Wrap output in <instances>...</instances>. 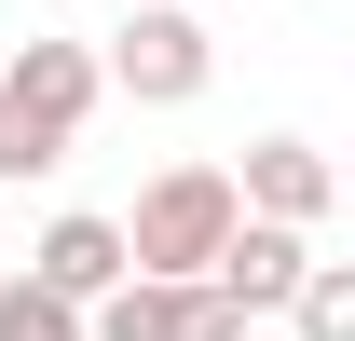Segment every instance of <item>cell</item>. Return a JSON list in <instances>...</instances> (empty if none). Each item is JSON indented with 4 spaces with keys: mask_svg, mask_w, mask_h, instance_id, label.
<instances>
[{
    "mask_svg": "<svg viewBox=\"0 0 355 341\" xmlns=\"http://www.w3.org/2000/svg\"><path fill=\"white\" fill-rule=\"evenodd\" d=\"M96 96H110V69H96V42H55V28H28V42L0 55V191H28V177H55L69 150H83Z\"/></svg>",
    "mask_w": 355,
    "mask_h": 341,
    "instance_id": "cell-1",
    "label": "cell"
},
{
    "mask_svg": "<svg viewBox=\"0 0 355 341\" xmlns=\"http://www.w3.org/2000/svg\"><path fill=\"white\" fill-rule=\"evenodd\" d=\"M110 96H137V110H191V96L219 82V42H205V0H137L123 28H110Z\"/></svg>",
    "mask_w": 355,
    "mask_h": 341,
    "instance_id": "cell-2",
    "label": "cell"
},
{
    "mask_svg": "<svg viewBox=\"0 0 355 341\" xmlns=\"http://www.w3.org/2000/svg\"><path fill=\"white\" fill-rule=\"evenodd\" d=\"M219 232H232V164H164L137 191V218H123V259L137 273H205Z\"/></svg>",
    "mask_w": 355,
    "mask_h": 341,
    "instance_id": "cell-3",
    "label": "cell"
},
{
    "mask_svg": "<svg viewBox=\"0 0 355 341\" xmlns=\"http://www.w3.org/2000/svg\"><path fill=\"white\" fill-rule=\"evenodd\" d=\"M83 341H246V300L219 273H123L110 300H83Z\"/></svg>",
    "mask_w": 355,
    "mask_h": 341,
    "instance_id": "cell-4",
    "label": "cell"
},
{
    "mask_svg": "<svg viewBox=\"0 0 355 341\" xmlns=\"http://www.w3.org/2000/svg\"><path fill=\"white\" fill-rule=\"evenodd\" d=\"M232 205L246 218H328L342 205V177H328V150H314V137H260V150H246V177H232Z\"/></svg>",
    "mask_w": 355,
    "mask_h": 341,
    "instance_id": "cell-5",
    "label": "cell"
},
{
    "mask_svg": "<svg viewBox=\"0 0 355 341\" xmlns=\"http://www.w3.org/2000/svg\"><path fill=\"white\" fill-rule=\"evenodd\" d=\"M301 259H314V232H301V218H246V205H232V232H219V259H205V273H219L246 314H273V300L301 287Z\"/></svg>",
    "mask_w": 355,
    "mask_h": 341,
    "instance_id": "cell-6",
    "label": "cell"
},
{
    "mask_svg": "<svg viewBox=\"0 0 355 341\" xmlns=\"http://www.w3.org/2000/svg\"><path fill=\"white\" fill-rule=\"evenodd\" d=\"M28 273H42L55 300H110V287L137 273V259H123V218H96V205L42 218V246H28Z\"/></svg>",
    "mask_w": 355,
    "mask_h": 341,
    "instance_id": "cell-7",
    "label": "cell"
},
{
    "mask_svg": "<svg viewBox=\"0 0 355 341\" xmlns=\"http://www.w3.org/2000/svg\"><path fill=\"white\" fill-rule=\"evenodd\" d=\"M273 314H287L301 341H355V273H342V259H301V287L273 300Z\"/></svg>",
    "mask_w": 355,
    "mask_h": 341,
    "instance_id": "cell-8",
    "label": "cell"
},
{
    "mask_svg": "<svg viewBox=\"0 0 355 341\" xmlns=\"http://www.w3.org/2000/svg\"><path fill=\"white\" fill-rule=\"evenodd\" d=\"M0 341H83V300H55L42 273H0Z\"/></svg>",
    "mask_w": 355,
    "mask_h": 341,
    "instance_id": "cell-9",
    "label": "cell"
},
{
    "mask_svg": "<svg viewBox=\"0 0 355 341\" xmlns=\"http://www.w3.org/2000/svg\"><path fill=\"white\" fill-rule=\"evenodd\" d=\"M0 259H14V246H0Z\"/></svg>",
    "mask_w": 355,
    "mask_h": 341,
    "instance_id": "cell-10",
    "label": "cell"
}]
</instances>
